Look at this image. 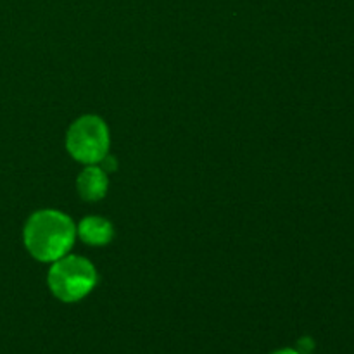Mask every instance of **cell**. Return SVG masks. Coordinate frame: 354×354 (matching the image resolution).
Listing matches in <instances>:
<instances>
[{
    "label": "cell",
    "mask_w": 354,
    "mask_h": 354,
    "mask_svg": "<svg viewBox=\"0 0 354 354\" xmlns=\"http://www.w3.org/2000/svg\"><path fill=\"white\" fill-rule=\"evenodd\" d=\"M73 242L75 225L71 218L59 211H38L31 214L24 227V244L31 256L40 261H57L71 249Z\"/></svg>",
    "instance_id": "1"
},
{
    "label": "cell",
    "mask_w": 354,
    "mask_h": 354,
    "mask_svg": "<svg viewBox=\"0 0 354 354\" xmlns=\"http://www.w3.org/2000/svg\"><path fill=\"white\" fill-rule=\"evenodd\" d=\"M97 283V272L90 261L78 256H62L48 272V287L62 303L83 299Z\"/></svg>",
    "instance_id": "2"
},
{
    "label": "cell",
    "mask_w": 354,
    "mask_h": 354,
    "mask_svg": "<svg viewBox=\"0 0 354 354\" xmlns=\"http://www.w3.org/2000/svg\"><path fill=\"white\" fill-rule=\"evenodd\" d=\"M66 145L76 161L95 165L107 156L109 130L99 116H82L69 128Z\"/></svg>",
    "instance_id": "3"
},
{
    "label": "cell",
    "mask_w": 354,
    "mask_h": 354,
    "mask_svg": "<svg viewBox=\"0 0 354 354\" xmlns=\"http://www.w3.org/2000/svg\"><path fill=\"white\" fill-rule=\"evenodd\" d=\"M76 187H78V194L85 201L102 199L107 192L106 171L97 166H88L80 173Z\"/></svg>",
    "instance_id": "4"
},
{
    "label": "cell",
    "mask_w": 354,
    "mask_h": 354,
    "mask_svg": "<svg viewBox=\"0 0 354 354\" xmlns=\"http://www.w3.org/2000/svg\"><path fill=\"white\" fill-rule=\"evenodd\" d=\"M113 234V225L100 216H86L78 225L80 239L88 245H106Z\"/></svg>",
    "instance_id": "5"
},
{
    "label": "cell",
    "mask_w": 354,
    "mask_h": 354,
    "mask_svg": "<svg viewBox=\"0 0 354 354\" xmlns=\"http://www.w3.org/2000/svg\"><path fill=\"white\" fill-rule=\"evenodd\" d=\"M102 161H104L102 162L104 168H106L107 171H111V169H116V161H114V158H111V156H106Z\"/></svg>",
    "instance_id": "6"
},
{
    "label": "cell",
    "mask_w": 354,
    "mask_h": 354,
    "mask_svg": "<svg viewBox=\"0 0 354 354\" xmlns=\"http://www.w3.org/2000/svg\"><path fill=\"white\" fill-rule=\"evenodd\" d=\"M273 354H299V353L294 351V349H280V351H277Z\"/></svg>",
    "instance_id": "7"
}]
</instances>
